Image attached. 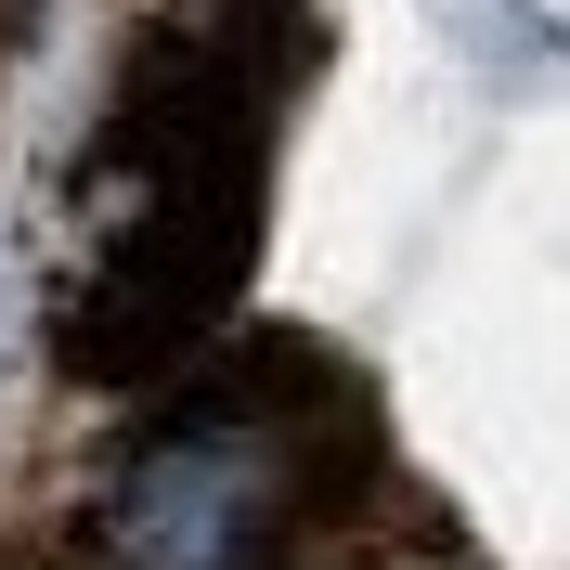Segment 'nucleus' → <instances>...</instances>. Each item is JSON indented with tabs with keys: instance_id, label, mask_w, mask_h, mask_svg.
<instances>
[{
	"instance_id": "f257e3e1",
	"label": "nucleus",
	"mask_w": 570,
	"mask_h": 570,
	"mask_svg": "<svg viewBox=\"0 0 570 570\" xmlns=\"http://www.w3.org/2000/svg\"><path fill=\"white\" fill-rule=\"evenodd\" d=\"M298 519V428L259 402H195L142 428V454L105 480V570H259Z\"/></svg>"
}]
</instances>
